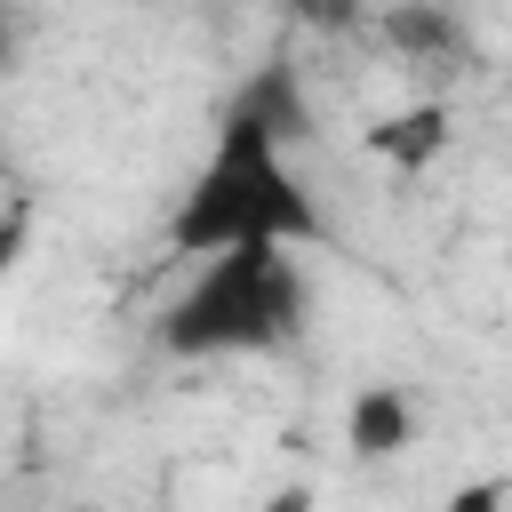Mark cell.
<instances>
[{"mask_svg": "<svg viewBox=\"0 0 512 512\" xmlns=\"http://www.w3.org/2000/svg\"><path fill=\"white\" fill-rule=\"evenodd\" d=\"M296 24H312V32H352L360 24V0H280Z\"/></svg>", "mask_w": 512, "mask_h": 512, "instance_id": "obj_7", "label": "cell"}, {"mask_svg": "<svg viewBox=\"0 0 512 512\" xmlns=\"http://www.w3.org/2000/svg\"><path fill=\"white\" fill-rule=\"evenodd\" d=\"M408 440H416L408 392H400V384H360L352 408H344V448H352L360 464H384V456H400Z\"/></svg>", "mask_w": 512, "mask_h": 512, "instance_id": "obj_5", "label": "cell"}, {"mask_svg": "<svg viewBox=\"0 0 512 512\" xmlns=\"http://www.w3.org/2000/svg\"><path fill=\"white\" fill-rule=\"evenodd\" d=\"M448 104L440 96H424V104H408V112H384V120H368V152L384 160V168H400V176H424L440 152H448Z\"/></svg>", "mask_w": 512, "mask_h": 512, "instance_id": "obj_4", "label": "cell"}, {"mask_svg": "<svg viewBox=\"0 0 512 512\" xmlns=\"http://www.w3.org/2000/svg\"><path fill=\"white\" fill-rule=\"evenodd\" d=\"M384 48L416 72H472V56H480L448 0H392L384 8Z\"/></svg>", "mask_w": 512, "mask_h": 512, "instance_id": "obj_3", "label": "cell"}, {"mask_svg": "<svg viewBox=\"0 0 512 512\" xmlns=\"http://www.w3.org/2000/svg\"><path fill=\"white\" fill-rule=\"evenodd\" d=\"M264 512H312V488H304V480H288V488H280Z\"/></svg>", "mask_w": 512, "mask_h": 512, "instance_id": "obj_9", "label": "cell"}, {"mask_svg": "<svg viewBox=\"0 0 512 512\" xmlns=\"http://www.w3.org/2000/svg\"><path fill=\"white\" fill-rule=\"evenodd\" d=\"M240 240H328V216L312 208L304 176L288 168V136L264 128L256 112L224 104L216 120V144L192 176V192L176 200L168 216V248L176 256H216V248H240Z\"/></svg>", "mask_w": 512, "mask_h": 512, "instance_id": "obj_1", "label": "cell"}, {"mask_svg": "<svg viewBox=\"0 0 512 512\" xmlns=\"http://www.w3.org/2000/svg\"><path fill=\"white\" fill-rule=\"evenodd\" d=\"M296 328H304V280L288 264V240H240V248L200 256V272L160 312V344L176 360L288 352Z\"/></svg>", "mask_w": 512, "mask_h": 512, "instance_id": "obj_2", "label": "cell"}, {"mask_svg": "<svg viewBox=\"0 0 512 512\" xmlns=\"http://www.w3.org/2000/svg\"><path fill=\"white\" fill-rule=\"evenodd\" d=\"M504 496H512L504 480H480V488H456V496H448V512H496Z\"/></svg>", "mask_w": 512, "mask_h": 512, "instance_id": "obj_8", "label": "cell"}, {"mask_svg": "<svg viewBox=\"0 0 512 512\" xmlns=\"http://www.w3.org/2000/svg\"><path fill=\"white\" fill-rule=\"evenodd\" d=\"M240 112H256L264 128H280L288 144L296 136H312V112H304V88H296V64H264L256 80H240V96H232Z\"/></svg>", "mask_w": 512, "mask_h": 512, "instance_id": "obj_6", "label": "cell"}]
</instances>
